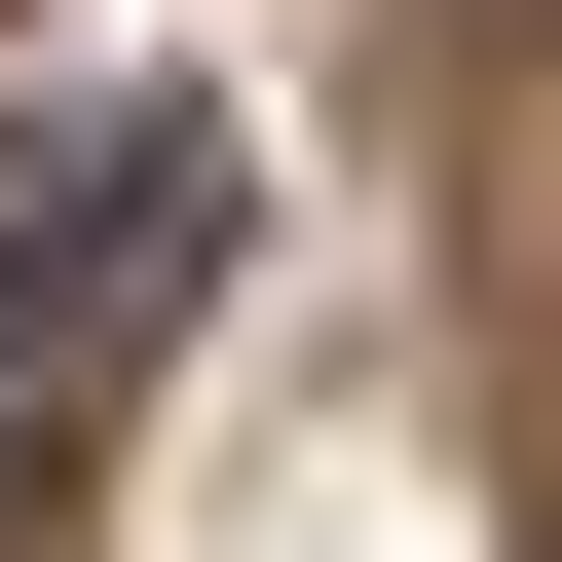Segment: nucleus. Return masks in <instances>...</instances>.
I'll use <instances>...</instances> for the list:
<instances>
[{
    "label": "nucleus",
    "instance_id": "1",
    "mask_svg": "<svg viewBox=\"0 0 562 562\" xmlns=\"http://www.w3.org/2000/svg\"><path fill=\"white\" fill-rule=\"evenodd\" d=\"M188 262H225V113H188V76H38V113H0V413L150 375Z\"/></svg>",
    "mask_w": 562,
    "mask_h": 562
}]
</instances>
